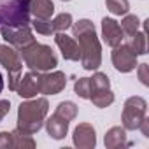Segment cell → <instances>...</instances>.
I'll list each match as a JSON object with an SVG mask.
<instances>
[{
    "label": "cell",
    "mask_w": 149,
    "mask_h": 149,
    "mask_svg": "<svg viewBox=\"0 0 149 149\" xmlns=\"http://www.w3.org/2000/svg\"><path fill=\"white\" fill-rule=\"evenodd\" d=\"M72 33L79 40L81 63L84 70H97L102 63V46L97 37L95 25L90 19H79L72 23Z\"/></svg>",
    "instance_id": "6da1fadb"
},
{
    "label": "cell",
    "mask_w": 149,
    "mask_h": 149,
    "mask_svg": "<svg viewBox=\"0 0 149 149\" xmlns=\"http://www.w3.org/2000/svg\"><path fill=\"white\" fill-rule=\"evenodd\" d=\"M49 111V102L46 98H26L18 107V130L28 135L37 133L44 126V119Z\"/></svg>",
    "instance_id": "7a4b0ae2"
},
{
    "label": "cell",
    "mask_w": 149,
    "mask_h": 149,
    "mask_svg": "<svg viewBox=\"0 0 149 149\" xmlns=\"http://www.w3.org/2000/svg\"><path fill=\"white\" fill-rule=\"evenodd\" d=\"M19 53H21L25 65L35 72H49L58 65V58H56L54 51L51 49V46L39 44L37 40L28 44L26 47H23Z\"/></svg>",
    "instance_id": "3957f363"
},
{
    "label": "cell",
    "mask_w": 149,
    "mask_h": 149,
    "mask_svg": "<svg viewBox=\"0 0 149 149\" xmlns=\"http://www.w3.org/2000/svg\"><path fill=\"white\" fill-rule=\"evenodd\" d=\"M30 23V0H0V26Z\"/></svg>",
    "instance_id": "277c9868"
},
{
    "label": "cell",
    "mask_w": 149,
    "mask_h": 149,
    "mask_svg": "<svg viewBox=\"0 0 149 149\" xmlns=\"http://www.w3.org/2000/svg\"><path fill=\"white\" fill-rule=\"evenodd\" d=\"M146 109H147V102L142 97H130L125 102L123 114H121L123 128L125 130H139L140 123L146 118Z\"/></svg>",
    "instance_id": "5b68a950"
},
{
    "label": "cell",
    "mask_w": 149,
    "mask_h": 149,
    "mask_svg": "<svg viewBox=\"0 0 149 149\" xmlns=\"http://www.w3.org/2000/svg\"><path fill=\"white\" fill-rule=\"evenodd\" d=\"M0 33H2V39L9 46L16 47L18 51H21L28 44L35 42V37H33L28 25H23V26H0Z\"/></svg>",
    "instance_id": "8992f818"
},
{
    "label": "cell",
    "mask_w": 149,
    "mask_h": 149,
    "mask_svg": "<svg viewBox=\"0 0 149 149\" xmlns=\"http://www.w3.org/2000/svg\"><path fill=\"white\" fill-rule=\"evenodd\" d=\"M67 86V76L60 70L54 72H44L39 74V93L44 95H58L60 91H63Z\"/></svg>",
    "instance_id": "52a82bcc"
},
{
    "label": "cell",
    "mask_w": 149,
    "mask_h": 149,
    "mask_svg": "<svg viewBox=\"0 0 149 149\" xmlns=\"http://www.w3.org/2000/svg\"><path fill=\"white\" fill-rule=\"evenodd\" d=\"M112 65L118 72H132L137 67V54L133 53V49L128 44H119L114 47L112 51Z\"/></svg>",
    "instance_id": "ba28073f"
},
{
    "label": "cell",
    "mask_w": 149,
    "mask_h": 149,
    "mask_svg": "<svg viewBox=\"0 0 149 149\" xmlns=\"http://www.w3.org/2000/svg\"><path fill=\"white\" fill-rule=\"evenodd\" d=\"M74 146L79 149H91L97 144V132L90 123H79L72 135Z\"/></svg>",
    "instance_id": "9c48e42d"
},
{
    "label": "cell",
    "mask_w": 149,
    "mask_h": 149,
    "mask_svg": "<svg viewBox=\"0 0 149 149\" xmlns=\"http://www.w3.org/2000/svg\"><path fill=\"white\" fill-rule=\"evenodd\" d=\"M54 42L60 47L61 56L65 60H68V61H79L81 49H79V44L76 42L74 37H68L65 32H58V33H54Z\"/></svg>",
    "instance_id": "30bf717a"
},
{
    "label": "cell",
    "mask_w": 149,
    "mask_h": 149,
    "mask_svg": "<svg viewBox=\"0 0 149 149\" xmlns=\"http://www.w3.org/2000/svg\"><path fill=\"white\" fill-rule=\"evenodd\" d=\"M102 37H104V42L111 47H116V46L123 44V40H125V33H123L119 23L112 18L102 19Z\"/></svg>",
    "instance_id": "8fae6325"
},
{
    "label": "cell",
    "mask_w": 149,
    "mask_h": 149,
    "mask_svg": "<svg viewBox=\"0 0 149 149\" xmlns=\"http://www.w3.org/2000/svg\"><path fill=\"white\" fill-rule=\"evenodd\" d=\"M0 65H4L7 72H21L23 61L19 51L9 44H0Z\"/></svg>",
    "instance_id": "7c38bea8"
},
{
    "label": "cell",
    "mask_w": 149,
    "mask_h": 149,
    "mask_svg": "<svg viewBox=\"0 0 149 149\" xmlns=\"http://www.w3.org/2000/svg\"><path fill=\"white\" fill-rule=\"evenodd\" d=\"M39 74L35 70H28L25 76H21L19 84H18V95L21 98H33L39 93Z\"/></svg>",
    "instance_id": "4fadbf2b"
},
{
    "label": "cell",
    "mask_w": 149,
    "mask_h": 149,
    "mask_svg": "<svg viewBox=\"0 0 149 149\" xmlns=\"http://www.w3.org/2000/svg\"><path fill=\"white\" fill-rule=\"evenodd\" d=\"M68 123H70V121L63 119V118L58 116L56 112H54L51 118L44 119V125H46L47 135H49L51 139H56V140H61V139L67 135V132H68Z\"/></svg>",
    "instance_id": "5bb4252c"
},
{
    "label": "cell",
    "mask_w": 149,
    "mask_h": 149,
    "mask_svg": "<svg viewBox=\"0 0 149 149\" xmlns=\"http://www.w3.org/2000/svg\"><path fill=\"white\" fill-rule=\"evenodd\" d=\"M104 144L107 149H119V147L128 146L126 130L123 126H112L111 130H107V133L104 137Z\"/></svg>",
    "instance_id": "9a60e30c"
},
{
    "label": "cell",
    "mask_w": 149,
    "mask_h": 149,
    "mask_svg": "<svg viewBox=\"0 0 149 149\" xmlns=\"http://www.w3.org/2000/svg\"><path fill=\"white\" fill-rule=\"evenodd\" d=\"M54 13L53 0H30V14L37 19H51Z\"/></svg>",
    "instance_id": "2e32d148"
},
{
    "label": "cell",
    "mask_w": 149,
    "mask_h": 149,
    "mask_svg": "<svg viewBox=\"0 0 149 149\" xmlns=\"http://www.w3.org/2000/svg\"><path fill=\"white\" fill-rule=\"evenodd\" d=\"M90 100L93 102L95 107L105 109L114 102V93L111 91V88H95L90 91Z\"/></svg>",
    "instance_id": "e0dca14e"
},
{
    "label": "cell",
    "mask_w": 149,
    "mask_h": 149,
    "mask_svg": "<svg viewBox=\"0 0 149 149\" xmlns=\"http://www.w3.org/2000/svg\"><path fill=\"white\" fill-rule=\"evenodd\" d=\"M11 133H13V147H18V149H33L35 147V140L32 139V135L23 133L18 128Z\"/></svg>",
    "instance_id": "ac0fdd59"
},
{
    "label": "cell",
    "mask_w": 149,
    "mask_h": 149,
    "mask_svg": "<svg viewBox=\"0 0 149 149\" xmlns=\"http://www.w3.org/2000/svg\"><path fill=\"white\" fill-rule=\"evenodd\" d=\"M128 46L133 49V53L139 56V54H146L147 53V46H146V33L144 32H135L133 35H130V42Z\"/></svg>",
    "instance_id": "d6986e66"
},
{
    "label": "cell",
    "mask_w": 149,
    "mask_h": 149,
    "mask_svg": "<svg viewBox=\"0 0 149 149\" xmlns=\"http://www.w3.org/2000/svg\"><path fill=\"white\" fill-rule=\"evenodd\" d=\"M56 114L61 116L67 121H72V119H76V116H77V105L74 102H70V100L60 102L58 107H56Z\"/></svg>",
    "instance_id": "ffe728a7"
},
{
    "label": "cell",
    "mask_w": 149,
    "mask_h": 149,
    "mask_svg": "<svg viewBox=\"0 0 149 149\" xmlns=\"http://www.w3.org/2000/svg\"><path fill=\"white\" fill-rule=\"evenodd\" d=\"M119 26H121L123 33L130 37V35H133V33L139 30V26H140V19H139L135 14H128V13H126L125 18L121 19V25H119Z\"/></svg>",
    "instance_id": "44dd1931"
},
{
    "label": "cell",
    "mask_w": 149,
    "mask_h": 149,
    "mask_svg": "<svg viewBox=\"0 0 149 149\" xmlns=\"http://www.w3.org/2000/svg\"><path fill=\"white\" fill-rule=\"evenodd\" d=\"M105 6L114 16H125L130 11V2L128 0H105Z\"/></svg>",
    "instance_id": "7402d4cb"
},
{
    "label": "cell",
    "mask_w": 149,
    "mask_h": 149,
    "mask_svg": "<svg viewBox=\"0 0 149 149\" xmlns=\"http://www.w3.org/2000/svg\"><path fill=\"white\" fill-rule=\"evenodd\" d=\"M51 25H53V30H54V32H65L67 28L72 26V14L61 13V14H58V16L51 21Z\"/></svg>",
    "instance_id": "603a6c76"
},
{
    "label": "cell",
    "mask_w": 149,
    "mask_h": 149,
    "mask_svg": "<svg viewBox=\"0 0 149 149\" xmlns=\"http://www.w3.org/2000/svg\"><path fill=\"white\" fill-rule=\"evenodd\" d=\"M74 91H76V95H77V97L90 100V91H91L90 77H79V79L76 81V84H74Z\"/></svg>",
    "instance_id": "cb8c5ba5"
},
{
    "label": "cell",
    "mask_w": 149,
    "mask_h": 149,
    "mask_svg": "<svg viewBox=\"0 0 149 149\" xmlns=\"http://www.w3.org/2000/svg\"><path fill=\"white\" fill-rule=\"evenodd\" d=\"M33 30L40 35H54V30H53V25H51V19H33L32 23Z\"/></svg>",
    "instance_id": "d4e9b609"
},
{
    "label": "cell",
    "mask_w": 149,
    "mask_h": 149,
    "mask_svg": "<svg viewBox=\"0 0 149 149\" xmlns=\"http://www.w3.org/2000/svg\"><path fill=\"white\" fill-rule=\"evenodd\" d=\"M13 147V133L11 132H0V149Z\"/></svg>",
    "instance_id": "484cf974"
},
{
    "label": "cell",
    "mask_w": 149,
    "mask_h": 149,
    "mask_svg": "<svg viewBox=\"0 0 149 149\" xmlns=\"http://www.w3.org/2000/svg\"><path fill=\"white\" fill-rule=\"evenodd\" d=\"M19 79H21V72H9V90L11 91L18 90Z\"/></svg>",
    "instance_id": "4316f807"
},
{
    "label": "cell",
    "mask_w": 149,
    "mask_h": 149,
    "mask_svg": "<svg viewBox=\"0 0 149 149\" xmlns=\"http://www.w3.org/2000/svg\"><path fill=\"white\" fill-rule=\"evenodd\" d=\"M11 111V102L9 100H0V121H2Z\"/></svg>",
    "instance_id": "83f0119b"
},
{
    "label": "cell",
    "mask_w": 149,
    "mask_h": 149,
    "mask_svg": "<svg viewBox=\"0 0 149 149\" xmlns=\"http://www.w3.org/2000/svg\"><path fill=\"white\" fill-rule=\"evenodd\" d=\"M139 79H140L142 84H149V81H147V63H142L139 67Z\"/></svg>",
    "instance_id": "f1b7e54d"
},
{
    "label": "cell",
    "mask_w": 149,
    "mask_h": 149,
    "mask_svg": "<svg viewBox=\"0 0 149 149\" xmlns=\"http://www.w3.org/2000/svg\"><path fill=\"white\" fill-rule=\"evenodd\" d=\"M4 90V77H2V74H0V93H2Z\"/></svg>",
    "instance_id": "f546056e"
},
{
    "label": "cell",
    "mask_w": 149,
    "mask_h": 149,
    "mask_svg": "<svg viewBox=\"0 0 149 149\" xmlns=\"http://www.w3.org/2000/svg\"><path fill=\"white\" fill-rule=\"evenodd\" d=\"M63 2H68V0H63Z\"/></svg>",
    "instance_id": "4dcf8cb0"
}]
</instances>
